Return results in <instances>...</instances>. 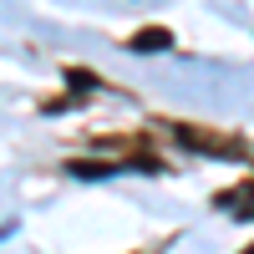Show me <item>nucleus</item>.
Segmentation results:
<instances>
[{
	"instance_id": "nucleus-1",
	"label": "nucleus",
	"mask_w": 254,
	"mask_h": 254,
	"mask_svg": "<svg viewBox=\"0 0 254 254\" xmlns=\"http://www.w3.org/2000/svg\"><path fill=\"white\" fill-rule=\"evenodd\" d=\"M168 46H173V36L158 31V26H147V31L132 36V51H137V56H147V51H168Z\"/></svg>"
},
{
	"instance_id": "nucleus-2",
	"label": "nucleus",
	"mask_w": 254,
	"mask_h": 254,
	"mask_svg": "<svg viewBox=\"0 0 254 254\" xmlns=\"http://www.w3.org/2000/svg\"><path fill=\"white\" fill-rule=\"evenodd\" d=\"M219 203H239V208H234V214H239V219H254V183H244V188H239V193H224Z\"/></svg>"
},
{
	"instance_id": "nucleus-3",
	"label": "nucleus",
	"mask_w": 254,
	"mask_h": 254,
	"mask_svg": "<svg viewBox=\"0 0 254 254\" xmlns=\"http://www.w3.org/2000/svg\"><path fill=\"white\" fill-rule=\"evenodd\" d=\"M71 173L76 178H107V173H117V168H107V163H71Z\"/></svg>"
},
{
	"instance_id": "nucleus-4",
	"label": "nucleus",
	"mask_w": 254,
	"mask_h": 254,
	"mask_svg": "<svg viewBox=\"0 0 254 254\" xmlns=\"http://www.w3.org/2000/svg\"><path fill=\"white\" fill-rule=\"evenodd\" d=\"M66 81H71L76 92H92V87H97V76H92V71H66Z\"/></svg>"
}]
</instances>
